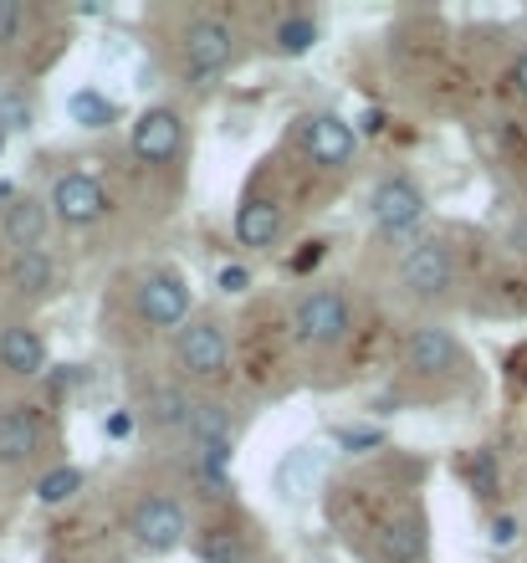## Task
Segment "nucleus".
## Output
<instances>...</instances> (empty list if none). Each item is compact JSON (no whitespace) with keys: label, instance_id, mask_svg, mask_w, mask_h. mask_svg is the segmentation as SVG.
<instances>
[{"label":"nucleus","instance_id":"obj_20","mask_svg":"<svg viewBox=\"0 0 527 563\" xmlns=\"http://www.w3.org/2000/svg\"><path fill=\"white\" fill-rule=\"evenodd\" d=\"M67 119H73L77 129H108V123L118 119V108L108 103L98 88H77L73 98H67Z\"/></svg>","mask_w":527,"mask_h":563},{"label":"nucleus","instance_id":"obj_13","mask_svg":"<svg viewBox=\"0 0 527 563\" xmlns=\"http://www.w3.org/2000/svg\"><path fill=\"white\" fill-rule=\"evenodd\" d=\"M374 549L384 563H420L425 559V512L420 507H405L374 533Z\"/></svg>","mask_w":527,"mask_h":563},{"label":"nucleus","instance_id":"obj_17","mask_svg":"<svg viewBox=\"0 0 527 563\" xmlns=\"http://www.w3.org/2000/svg\"><path fill=\"white\" fill-rule=\"evenodd\" d=\"M322 466H328V456L322 451H312V445H303V451H293V456L277 466V487L282 497H308L312 487H318Z\"/></svg>","mask_w":527,"mask_h":563},{"label":"nucleus","instance_id":"obj_22","mask_svg":"<svg viewBox=\"0 0 527 563\" xmlns=\"http://www.w3.org/2000/svg\"><path fill=\"white\" fill-rule=\"evenodd\" d=\"M154 410H160V426L190 430V426H195V410H200V405H195L185 389H164L160 400H154Z\"/></svg>","mask_w":527,"mask_h":563},{"label":"nucleus","instance_id":"obj_9","mask_svg":"<svg viewBox=\"0 0 527 563\" xmlns=\"http://www.w3.org/2000/svg\"><path fill=\"white\" fill-rule=\"evenodd\" d=\"M139 318H144L149 328H179L185 323V318H190V287H185V277H175V272L149 277L144 292H139Z\"/></svg>","mask_w":527,"mask_h":563},{"label":"nucleus","instance_id":"obj_32","mask_svg":"<svg viewBox=\"0 0 527 563\" xmlns=\"http://www.w3.org/2000/svg\"><path fill=\"white\" fill-rule=\"evenodd\" d=\"M318 256H322V241H308V252L293 262V272H308V267H318Z\"/></svg>","mask_w":527,"mask_h":563},{"label":"nucleus","instance_id":"obj_16","mask_svg":"<svg viewBox=\"0 0 527 563\" xmlns=\"http://www.w3.org/2000/svg\"><path fill=\"white\" fill-rule=\"evenodd\" d=\"M282 236V210L272 200H246V206L235 210V241L251 246V252H262L272 241Z\"/></svg>","mask_w":527,"mask_h":563},{"label":"nucleus","instance_id":"obj_31","mask_svg":"<svg viewBox=\"0 0 527 563\" xmlns=\"http://www.w3.org/2000/svg\"><path fill=\"white\" fill-rule=\"evenodd\" d=\"M133 426H139V420H133L129 410H113V416H108V435H113V441H123V435H133Z\"/></svg>","mask_w":527,"mask_h":563},{"label":"nucleus","instance_id":"obj_5","mask_svg":"<svg viewBox=\"0 0 527 563\" xmlns=\"http://www.w3.org/2000/svg\"><path fill=\"white\" fill-rule=\"evenodd\" d=\"M451 282H455V262L440 241H420V246H410L405 262H399V287H405V297L436 302V297L451 292Z\"/></svg>","mask_w":527,"mask_h":563},{"label":"nucleus","instance_id":"obj_33","mask_svg":"<svg viewBox=\"0 0 527 563\" xmlns=\"http://www.w3.org/2000/svg\"><path fill=\"white\" fill-rule=\"evenodd\" d=\"M513 88H517V92H523V98H527V52H523V57L513 62Z\"/></svg>","mask_w":527,"mask_h":563},{"label":"nucleus","instance_id":"obj_3","mask_svg":"<svg viewBox=\"0 0 527 563\" xmlns=\"http://www.w3.org/2000/svg\"><path fill=\"white\" fill-rule=\"evenodd\" d=\"M129 533L144 553H175L190 533V522H185V507L175 497H144L129 512Z\"/></svg>","mask_w":527,"mask_h":563},{"label":"nucleus","instance_id":"obj_4","mask_svg":"<svg viewBox=\"0 0 527 563\" xmlns=\"http://www.w3.org/2000/svg\"><path fill=\"white\" fill-rule=\"evenodd\" d=\"M235 62V31L216 15H200L185 31V67H190L195 82H216L226 67Z\"/></svg>","mask_w":527,"mask_h":563},{"label":"nucleus","instance_id":"obj_6","mask_svg":"<svg viewBox=\"0 0 527 563\" xmlns=\"http://www.w3.org/2000/svg\"><path fill=\"white\" fill-rule=\"evenodd\" d=\"M179 364L195 379H216L231 364V333L220 318H195L190 328H179Z\"/></svg>","mask_w":527,"mask_h":563},{"label":"nucleus","instance_id":"obj_19","mask_svg":"<svg viewBox=\"0 0 527 563\" xmlns=\"http://www.w3.org/2000/svg\"><path fill=\"white\" fill-rule=\"evenodd\" d=\"M83 487H88V472H83V466H52L46 476H36V503L62 507V503H73Z\"/></svg>","mask_w":527,"mask_h":563},{"label":"nucleus","instance_id":"obj_24","mask_svg":"<svg viewBox=\"0 0 527 563\" xmlns=\"http://www.w3.org/2000/svg\"><path fill=\"white\" fill-rule=\"evenodd\" d=\"M466 476H471V492L476 497H497V456L492 451H476L466 461Z\"/></svg>","mask_w":527,"mask_h":563},{"label":"nucleus","instance_id":"obj_10","mask_svg":"<svg viewBox=\"0 0 527 563\" xmlns=\"http://www.w3.org/2000/svg\"><path fill=\"white\" fill-rule=\"evenodd\" d=\"M405 369L425 374V379H440V374L461 369V343L446 333V328H415L405 339Z\"/></svg>","mask_w":527,"mask_h":563},{"label":"nucleus","instance_id":"obj_26","mask_svg":"<svg viewBox=\"0 0 527 563\" xmlns=\"http://www.w3.org/2000/svg\"><path fill=\"white\" fill-rule=\"evenodd\" d=\"M200 559L206 563H246V553H241V543H231V533H210V538H200Z\"/></svg>","mask_w":527,"mask_h":563},{"label":"nucleus","instance_id":"obj_12","mask_svg":"<svg viewBox=\"0 0 527 563\" xmlns=\"http://www.w3.org/2000/svg\"><path fill=\"white\" fill-rule=\"evenodd\" d=\"M353 148H359V134H353L349 119H338V113H318L308 123V159L318 169H343L353 164Z\"/></svg>","mask_w":527,"mask_h":563},{"label":"nucleus","instance_id":"obj_7","mask_svg":"<svg viewBox=\"0 0 527 563\" xmlns=\"http://www.w3.org/2000/svg\"><path fill=\"white\" fill-rule=\"evenodd\" d=\"M185 148V113L179 108H149L133 123V159L139 164H175Z\"/></svg>","mask_w":527,"mask_h":563},{"label":"nucleus","instance_id":"obj_30","mask_svg":"<svg viewBox=\"0 0 527 563\" xmlns=\"http://www.w3.org/2000/svg\"><path fill=\"white\" fill-rule=\"evenodd\" d=\"M246 282H251L246 267H226L220 272V292H246Z\"/></svg>","mask_w":527,"mask_h":563},{"label":"nucleus","instance_id":"obj_14","mask_svg":"<svg viewBox=\"0 0 527 563\" xmlns=\"http://www.w3.org/2000/svg\"><path fill=\"white\" fill-rule=\"evenodd\" d=\"M0 369L15 374V379H36V374H46V343L36 328L26 323H11L0 328Z\"/></svg>","mask_w":527,"mask_h":563},{"label":"nucleus","instance_id":"obj_25","mask_svg":"<svg viewBox=\"0 0 527 563\" xmlns=\"http://www.w3.org/2000/svg\"><path fill=\"white\" fill-rule=\"evenodd\" d=\"M333 441L343 445V451H374V445H384V430H374V426H338L333 430Z\"/></svg>","mask_w":527,"mask_h":563},{"label":"nucleus","instance_id":"obj_11","mask_svg":"<svg viewBox=\"0 0 527 563\" xmlns=\"http://www.w3.org/2000/svg\"><path fill=\"white\" fill-rule=\"evenodd\" d=\"M42 451V416L31 405H0V466H26Z\"/></svg>","mask_w":527,"mask_h":563},{"label":"nucleus","instance_id":"obj_21","mask_svg":"<svg viewBox=\"0 0 527 563\" xmlns=\"http://www.w3.org/2000/svg\"><path fill=\"white\" fill-rule=\"evenodd\" d=\"M312 46H318V21H312V15H293V21H282L277 26V52L282 57H308Z\"/></svg>","mask_w":527,"mask_h":563},{"label":"nucleus","instance_id":"obj_15","mask_svg":"<svg viewBox=\"0 0 527 563\" xmlns=\"http://www.w3.org/2000/svg\"><path fill=\"white\" fill-rule=\"evenodd\" d=\"M6 246L15 252H42L46 241V206L42 200H31V195H15L11 206H6Z\"/></svg>","mask_w":527,"mask_h":563},{"label":"nucleus","instance_id":"obj_2","mask_svg":"<svg viewBox=\"0 0 527 563\" xmlns=\"http://www.w3.org/2000/svg\"><path fill=\"white\" fill-rule=\"evenodd\" d=\"M369 221L380 225L384 236H410L415 225L425 221V190L405 175L380 179L374 195H369Z\"/></svg>","mask_w":527,"mask_h":563},{"label":"nucleus","instance_id":"obj_18","mask_svg":"<svg viewBox=\"0 0 527 563\" xmlns=\"http://www.w3.org/2000/svg\"><path fill=\"white\" fill-rule=\"evenodd\" d=\"M57 282V262L46 252H15L11 256V287L21 297H46Z\"/></svg>","mask_w":527,"mask_h":563},{"label":"nucleus","instance_id":"obj_34","mask_svg":"<svg viewBox=\"0 0 527 563\" xmlns=\"http://www.w3.org/2000/svg\"><path fill=\"white\" fill-rule=\"evenodd\" d=\"M0 154H6V129H0Z\"/></svg>","mask_w":527,"mask_h":563},{"label":"nucleus","instance_id":"obj_8","mask_svg":"<svg viewBox=\"0 0 527 563\" xmlns=\"http://www.w3.org/2000/svg\"><path fill=\"white\" fill-rule=\"evenodd\" d=\"M52 216L62 225H92L108 216V190L92 175H62L52 185Z\"/></svg>","mask_w":527,"mask_h":563},{"label":"nucleus","instance_id":"obj_27","mask_svg":"<svg viewBox=\"0 0 527 563\" xmlns=\"http://www.w3.org/2000/svg\"><path fill=\"white\" fill-rule=\"evenodd\" d=\"M0 123H6L11 134H26L31 129V103L21 92H0Z\"/></svg>","mask_w":527,"mask_h":563},{"label":"nucleus","instance_id":"obj_28","mask_svg":"<svg viewBox=\"0 0 527 563\" xmlns=\"http://www.w3.org/2000/svg\"><path fill=\"white\" fill-rule=\"evenodd\" d=\"M15 31H21V0H0V46L15 42Z\"/></svg>","mask_w":527,"mask_h":563},{"label":"nucleus","instance_id":"obj_23","mask_svg":"<svg viewBox=\"0 0 527 563\" xmlns=\"http://www.w3.org/2000/svg\"><path fill=\"white\" fill-rule=\"evenodd\" d=\"M195 435H200V441L206 445H231V420H226V410H220V405H200V410H195Z\"/></svg>","mask_w":527,"mask_h":563},{"label":"nucleus","instance_id":"obj_1","mask_svg":"<svg viewBox=\"0 0 527 563\" xmlns=\"http://www.w3.org/2000/svg\"><path fill=\"white\" fill-rule=\"evenodd\" d=\"M349 323H353L349 297L338 292V287H318V292H308L303 302H297V312H293V339L308 343V349H333V343H343Z\"/></svg>","mask_w":527,"mask_h":563},{"label":"nucleus","instance_id":"obj_29","mask_svg":"<svg viewBox=\"0 0 527 563\" xmlns=\"http://www.w3.org/2000/svg\"><path fill=\"white\" fill-rule=\"evenodd\" d=\"M517 538H523V522H517V518H497V522H492V549H513Z\"/></svg>","mask_w":527,"mask_h":563}]
</instances>
